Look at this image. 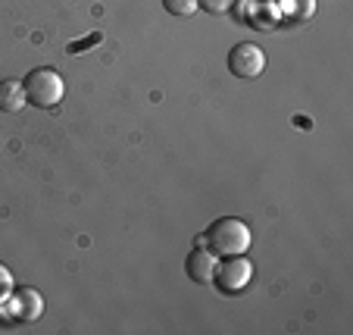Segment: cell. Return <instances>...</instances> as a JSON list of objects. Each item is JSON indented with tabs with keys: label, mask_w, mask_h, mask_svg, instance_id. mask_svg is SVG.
<instances>
[{
	"label": "cell",
	"mask_w": 353,
	"mask_h": 335,
	"mask_svg": "<svg viewBox=\"0 0 353 335\" xmlns=\"http://www.w3.org/2000/svg\"><path fill=\"white\" fill-rule=\"evenodd\" d=\"M281 7H285V13L291 19H310L316 13V0H285Z\"/></svg>",
	"instance_id": "8"
},
{
	"label": "cell",
	"mask_w": 353,
	"mask_h": 335,
	"mask_svg": "<svg viewBox=\"0 0 353 335\" xmlns=\"http://www.w3.org/2000/svg\"><path fill=\"white\" fill-rule=\"evenodd\" d=\"M26 85L13 79H3L0 82V113H19L26 107Z\"/></svg>",
	"instance_id": "7"
},
{
	"label": "cell",
	"mask_w": 353,
	"mask_h": 335,
	"mask_svg": "<svg viewBox=\"0 0 353 335\" xmlns=\"http://www.w3.org/2000/svg\"><path fill=\"white\" fill-rule=\"evenodd\" d=\"M250 242H254L250 226H247L244 220H234V216H222V220H216L213 226L207 229V235H200L197 238V245L210 248L216 257L244 254V251H250Z\"/></svg>",
	"instance_id": "1"
},
{
	"label": "cell",
	"mask_w": 353,
	"mask_h": 335,
	"mask_svg": "<svg viewBox=\"0 0 353 335\" xmlns=\"http://www.w3.org/2000/svg\"><path fill=\"white\" fill-rule=\"evenodd\" d=\"M26 101L38 110H54L57 104L63 101L66 94V85H63V75L50 66H41V69H32L26 75Z\"/></svg>",
	"instance_id": "2"
},
{
	"label": "cell",
	"mask_w": 353,
	"mask_h": 335,
	"mask_svg": "<svg viewBox=\"0 0 353 335\" xmlns=\"http://www.w3.org/2000/svg\"><path fill=\"white\" fill-rule=\"evenodd\" d=\"M13 295V273H10L7 263H0V304Z\"/></svg>",
	"instance_id": "11"
},
{
	"label": "cell",
	"mask_w": 353,
	"mask_h": 335,
	"mask_svg": "<svg viewBox=\"0 0 353 335\" xmlns=\"http://www.w3.org/2000/svg\"><path fill=\"white\" fill-rule=\"evenodd\" d=\"M163 7L172 16H194L200 10V0H163Z\"/></svg>",
	"instance_id": "9"
},
{
	"label": "cell",
	"mask_w": 353,
	"mask_h": 335,
	"mask_svg": "<svg viewBox=\"0 0 353 335\" xmlns=\"http://www.w3.org/2000/svg\"><path fill=\"white\" fill-rule=\"evenodd\" d=\"M216 254L210 248H203V245H197V251H191L185 260V273L191 282H197V285H207V282H213L216 276Z\"/></svg>",
	"instance_id": "5"
},
{
	"label": "cell",
	"mask_w": 353,
	"mask_h": 335,
	"mask_svg": "<svg viewBox=\"0 0 353 335\" xmlns=\"http://www.w3.org/2000/svg\"><path fill=\"white\" fill-rule=\"evenodd\" d=\"M234 3H238V0H200V7L207 10V13H213V16H225Z\"/></svg>",
	"instance_id": "10"
},
{
	"label": "cell",
	"mask_w": 353,
	"mask_h": 335,
	"mask_svg": "<svg viewBox=\"0 0 353 335\" xmlns=\"http://www.w3.org/2000/svg\"><path fill=\"white\" fill-rule=\"evenodd\" d=\"M263 69H266V54L254 41H241L228 50V73L238 79H260Z\"/></svg>",
	"instance_id": "3"
},
{
	"label": "cell",
	"mask_w": 353,
	"mask_h": 335,
	"mask_svg": "<svg viewBox=\"0 0 353 335\" xmlns=\"http://www.w3.org/2000/svg\"><path fill=\"white\" fill-rule=\"evenodd\" d=\"M10 310H13L16 320H38L41 314H44V301H41V295L34 289H19L13 291V295L7 298Z\"/></svg>",
	"instance_id": "6"
},
{
	"label": "cell",
	"mask_w": 353,
	"mask_h": 335,
	"mask_svg": "<svg viewBox=\"0 0 353 335\" xmlns=\"http://www.w3.org/2000/svg\"><path fill=\"white\" fill-rule=\"evenodd\" d=\"M250 279H254V263L247 260L244 254H234V257H225V260L216 267V276L213 282L219 285L225 295H234V291L247 289L250 285Z\"/></svg>",
	"instance_id": "4"
}]
</instances>
